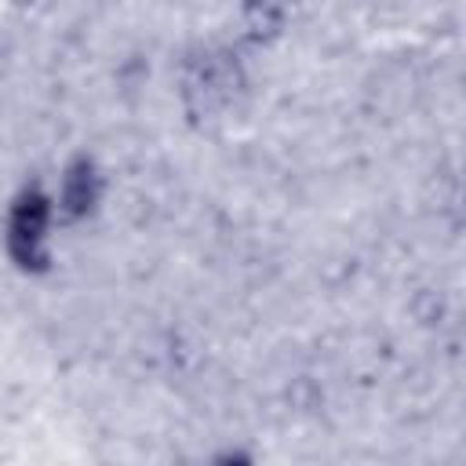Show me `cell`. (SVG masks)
Wrapping results in <instances>:
<instances>
[{
	"label": "cell",
	"mask_w": 466,
	"mask_h": 466,
	"mask_svg": "<svg viewBox=\"0 0 466 466\" xmlns=\"http://www.w3.org/2000/svg\"><path fill=\"white\" fill-rule=\"evenodd\" d=\"M51 222L47 197L36 189H25L11 211V251L22 266H40L44 262V233Z\"/></svg>",
	"instance_id": "cell-1"
},
{
	"label": "cell",
	"mask_w": 466,
	"mask_h": 466,
	"mask_svg": "<svg viewBox=\"0 0 466 466\" xmlns=\"http://www.w3.org/2000/svg\"><path fill=\"white\" fill-rule=\"evenodd\" d=\"M98 200V175H95V164L91 160H76L69 164V171L62 175V193H58V204L69 218H80L95 208Z\"/></svg>",
	"instance_id": "cell-2"
}]
</instances>
